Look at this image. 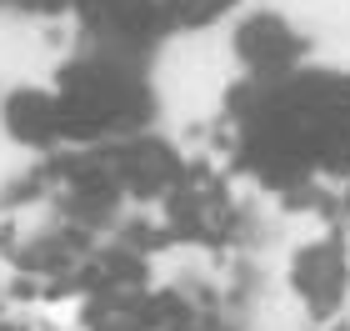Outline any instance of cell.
Masks as SVG:
<instances>
[{
	"mask_svg": "<svg viewBox=\"0 0 350 331\" xmlns=\"http://www.w3.org/2000/svg\"><path fill=\"white\" fill-rule=\"evenodd\" d=\"M226 116L241 161L260 181H350V66L300 60L275 75H241Z\"/></svg>",
	"mask_w": 350,
	"mask_h": 331,
	"instance_id": "obj_1",
	"label": "cell"
},
{
	"mask_svg": "<svg viewBox=\"0 0 350 331\" xmlns=\"http://www.w3.org/2000/svg\"><path fill=\"white\" fill-rule=\"evenodd\" d=\"M155 116V86L135 56L95 51L75 56L51 86L15 90L5 101V131L25 146L55 140H125Z\"/></svg>",
	"mask_w": 350,
	"mask_h": 331,
	"instance_id": "obj_2",
	"label": "cell"
},
{
	"mask_svg": "<svg viewBox=\"0 0 350 331\" xmlns=\"http://www.w3.org/2000/svg\"><path fill=\"white\" fill-rule=\"evenodd\" d=\"M291 291L310 311L315 326L340 321L345 296H350V256L340 241H306L291 256Z\"/></svg>",
	"mask_w": 350,
	"mask_h": 331,
	"instance_id": "obj_3",
	"label": "cell"
},
{
	"mask_svg": "<svg viewBox=\"0 0 350 331\" xmlns=\"http://www.w3.org/2000/svg\"><path fill=\"white\" fill-rule=\"evenodd\" d=\"M235 60L245 66V75H275L306 60V36L275 10L245 15L235 30Z\"/></svg>",
	"mask_w": 350,
	"mask_h": 331,
	"instance_id": "obj_4",
	"label": "cell"
},
{
	"mask_svg": "<svg viewBox=\"0 0 350 331\" xmlns=\"http://www.w3.org/2000/svg\"><path fill=\"white\" fill-rule=\"evenodd\" d=\"M5 10H21V15H60V10H75L81 0H0Z\"/></svg>",
	"mask_w": 350,
	"mask_h": 331,
	"instance_id": "obj_5",
	"label": "cell"
},
{
	"mask_svg": "<svg viewBox=\"0 0 350 331\" xmlns=\"http://www.w3.org/2000/svg\"><path fill=\"white\" fill-rule=\"evenodd\" d=\"M315 331H350V321L340 317V321H325V326H315Z\"/></svg>",
	"mask_w": 350,
	"mask_h": 331,
	"instance_id": "obj_6",
	"label": "cell"
}]
</instances>
